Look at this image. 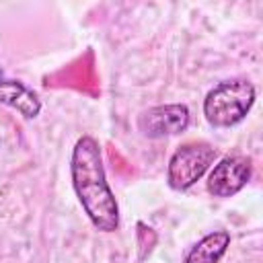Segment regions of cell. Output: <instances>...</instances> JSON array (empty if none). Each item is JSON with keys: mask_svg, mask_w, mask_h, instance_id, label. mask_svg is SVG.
Wrapping results in <instances>:
<instances>
[{"mask_svg": "<svg viewBox=\"0 0 263 263\" xmlns=\"http://www.w3.org/2000/svg\"><path fill=\"white\" fill-rule=\"evenodd\" d=\"M0 103H4L8 107H14L27 119L37 117L39 111H41L39 97L31 88H27L23 82L8 78L2 72V68H0Z\"/></svg>", "mask_w": 263, "mask_h": 263, "instance_id": "8992f818", "label": "cell"}, {"mask_svg": "<svg viewBox=\"0 0 263 263\" xmlns=\"http://www.w3.org/2000/svg\"><path fill=\"white\" fill-rule=\"evenodd\" d=\"M255 103V86L245 78L216 84L203 101V115L214 127H230L245 119Z\"/></svg>", "mask_w": 263, "mask_h": 263, "instance_id": "7a4b0ae2", "label": "cell"}, {"mask_svg": "<svg viewBox=\"0 0 263 263\" xmlns=\"http://www.w3.org/2000/svg\"><path fill=\"white\" fill-rule=\"evenodd\" d=\"M216 150L205 142H189L175 150L168 160L166 179L175 191L189 189L214 162Z\"/></svg>", "mask_w": 263, "mask_h": 263, "instance_id": "3957f363", "label": "cell"}, {"mask_svg": "<svg viewBox=\"0 0 263 263\" xmlns=\"http://www.w3.org/2000/svg\"><path fill=\"white\" fill-rule=\"evenodd\" d=\"M189 125L187 105H156L138 117V127L146 138H164L185 132Z\"/></svg>", "mask_w": 263, "mask_h": 263, "instance_id": "277c9868", "label": "cell"}, {"mask_svg": "<svg viewBox=\"0 0 263 263\" xmlns=\"http://www.w3.org/2000/svg\"><path fill=\"white\" fill-rule=\"evenodd\" d=\"M70 173L74 191L92 226L113 232L119 226V208L105 177L101 146L92 136H82L74 144Z\"/></svg>", "mask_w": 263, "mask_h": 263, "instance_id": "6da1fadb", "label": "cell"}, {"mask_svg": "<svg viewBox=\"0 0 263 263\" xmlns=\"http://www.w3.org/2000/svg\"><path fill=\"white\" fill-rule=\"evenodd\" d=\"M230 245V234L226 230H216L203 236L185 257V263H218Z\"/></svg>", "mask_w": 263, "mask_h": 263, "instance_id": "52a82bcc", "label": "cell"}, {"mask_svg": "<svg viewBox=\"0 0 263 263\" xmlns=\"http://www.w3.org/2000/svg\"><path fill=\"white\" fill-rule=\"evenodd\" d=\"M251 179V162L242 156H224L208 177V191L214 197L236 195Z\"/></svg>", "mask_w": 263, "mask_h": 263, "instance_id": "5b68a950", "label": "cell"}]
</instances>
